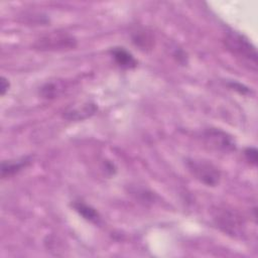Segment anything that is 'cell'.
<instances>
[{"label":"cell","mask_w":258,"mask_h":258,"mask_svg":"<svg viewBox=\"0 0 258 258\" xmlns=\"http://www.w3.org/2000/svg\"><path fill=\"white\" fill-rule=\"evenodd\" d=\"M185 165L192 176L207 186H216L221 179L219 168L209 160L188 157L185 159Z\"/></svg>","instance_id":"6da1fadb"},{"label":"cell","mask_w":258,"mask_h":258,"mask_svg":"<svg viewBox=\"0 0 258 258\" xmlns=\"http://www.w3.org/2000/svg\"><path fill=\"white\" fill-rule=\"evenodd\" d=\"M225 45L234 54L250 61L253 66L257 67V51L253 43L242 33L229 29L225 33Z\"/></svg>","instance_id":"7a4b0ae2"},{"label":"cell","mask_w":258,"mask_h":258,"mask_svg":"<svg viewBox=\"0 0 258 258\" xmlns=\"http://www.w3.org/2000/svg\"><path fill=\"white\" fill-rule=\"evenodd\" d=\"M77 46V39L67 31H51L41 36L33 44L35 49L41 51H62L74 49Z\"/></svg>","instance_id":"3957f363"},{"label":"cell","mask_w":258,"mask_h":258,"mask_svg":"<svg viewBox=\"0 0 258 258\" xmlns=\"http://www.w3.org/2000/svg\"><path fill=\"white\" fill-rule=\"evenodd\" d=\"M203 138L210 147L216 150L230 152L236 149V142L234 138L221 129L209 128L204 131Z\"/></svg>","instance_id":"277c9868"},{"label":"cell","mask_w":258,"mask_h":258,"mask_svg":"<svg viewBox=\"0 0 258 258\" xmlns=\"http://www.w3.org/2000/svg\"><path fill=\"white\" fill-rule=\"evenodd\" d=\"M217 225L228 234H232L233 236L239 235L241 233L243 224L240 219L235 213L230 211H224L220 215L215 218Z\"/></svg>","instance_id":"5b68a950"},{"label":"cell","mask_w":258,"mask_h":258,"mask_svg":"<svg viewBox=\"0 0 258 258\" xmlns=\"http://www.w3.org/2000/svg\"><path fill=\"white\" fill-rule=\"evenodd\" d=\"M98 111V106L94 102H85L80 105L69 107L63 112V118L69 121H83L90 118Z\"/></svg>","instance_id":"8992f818"},{"label":"cell","mask_w":258,"mask_h":258,"mask_svg":"<svg viewBox=\"0 0 258 258\" xmlns=\"http://www.w3.org/2000/svg\"><path fill=\"white\" fill-rule=\"evenodd\" d=\"M111 56L115 60V62L124 70H131L137 67V59L133 56V54L122 46H115L109 50Z\"/></svg>","instance_id":"52a82bcc"},{"label":"cell","mask_w":258,"mask_h":258,"mask_svg":"<svg viewBox=\"0 0 258 258\" xmlns=\"http://www.w3.org/2000/svg\"><path fill=\"white\" fill-rule=\"evenodd\" d=\"M32 161L31 156H24L14 160H3L1 162V177H11L24 168H26Z\"/></svg>","instance_id":"ba28073f"},{"label":"cell","mask_w":258,"mask_h":258,"mask_svg":"<svg viewBox=\"0 0 258 258\" xmlns=\"http://www.w3.org/2000/svg\"><path fill=\"white\" fill-rule=\"evenodd\" d=\"M72 208L81 217H83V219H85L91 223L99 224L101 221V216L98 213V211L83 201H74L72 203Z\"/></svg>","instance_id":"9c48e42d"},{"label":"cell","mask_w":258,"mask_h":258,"mask_svg":"<svg viewBox=\"0 0 258 258\" xmlns=\"http://www.w3.org/2000/svg\"><path fill=\"white\" fill-rule=\"evenodd\" d=\"M132 42L141 49H150L152 46L153 38L144 29H137L132 33Z\"/></svg>","instance_id":"30bf717a"},{"label":"cell","mask_w":258,"mask_h":258,"mask_svg":"<svg viewBox=\"0 0 258 258\" xmlns=\"http://www.w3.org/2000/svg\"><path fill=\"white\" fill-rule=\"evenodd\" d=\"M62 88L59 83L46 82L39 88V95L44 99H54L59 95Z\"/></svg>","instance_id":"8fae6325"},{"label":"cell","mask_w":258,"mask_h":258,"mask_svg":"<svg viewBox=\"0 0 258 258\" xmlns=\"http://www.w3.org/2000/svg\"><path fill=\"white\" fill-rule=\"evenodd\" d=\"M244 156H245L246 160L250 164H252L254 166L257 165V162H258V151H257V149L255 147H253V146L246 147L244 149Z\"/></svg>","instance_id":"7c38bea8"},{"label":"cell","mask_w":258,"mask_h":258,"mask_svg":"<svg viewBox=\"0 0 258 258\" xmlns=\"http://www.w3.org/2000/svg\"><path fill=\"white\" fill-rule=\"evenodd\" d=\"M227 85L229 86V88H231L232 90L238 92L241 95H249V94H251L250 88H248L244 84H241V83H239L237 81H230V82L227 83Z\"/></svg>","instance_id":"4fadbf2b"},{"label":"cell","mask_w":258,"mask_h":258,"mask_svg":"<svg viewBox=\"0 0 258 258\" xmlns=\"http://www.w3.org/2000/svg\"><path fill=\"white\" fill-rule=\"evenodd\" d=\"M172 55L175 58V60L181 66H185L187 63V54L180 47H175V49L172 52Z\"/></svg>","instance_id":"5bb4252c"},{"label":"cell","mask_w":258,"mask_h":258,"mask_svg":"<svg viewBox=\"0 0 258 258\" xmlns=\"http://www.w3.org/2000/svg\"><path fill=\"white\" fill-rule=\"evenodd\" d=\"M10 88V82L5 77H1L0 79V94L1 96H4Z\"/></svg>","instance_id":"9a60e30c"}]
</instances>
